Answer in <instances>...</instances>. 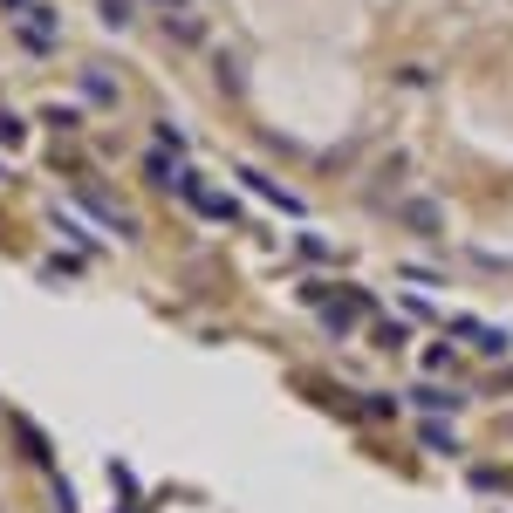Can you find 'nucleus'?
Segmentation results:
<instances>
[{
  "instance_id": "obj_1",
  "label": "nucleus",
  "mask_w": 513,
  "mask_h": 513,
  "mask_svg": "<svg viewBox=\"0 0 513 513\" xmlns=\"http://www.w3.org/2000/svg\"><path fill=\"white\" fill-rule=\"evenodd\" d=\"M55 34H62V28H55V14H48V7H34V14L14 21V42L28 48V55H55Z\"/></svg>"
},
{
  "instance_id": "obj_2",
  "label": "nucleus",
  "mask_w": 513,
  "mask_h": 513,
  "mask_svg": "<svg viewBox=\"0 0 513 513\" xmlns=\"http://www.w3.org/2000/svg\"><path fill=\"white\" fill-rule=\"evenodd\" d=\"M240 178H247V192H261V199H267V205H280V213H295V219L309 213V205H301L295 192H280L274 178H267V171H240Z\"/></svg>"
},
{
  "instance_id": "obj_3",
  "label": "nucleus",
  "mask_w": 513,
  "mask_h": 513,
  "mask_svg": "<svg viewBox=\"0 0 513 513\" xmlns=\"http://www.w3.org/2000/svg\"><path fill=\"white\" fill-rule=\"evenodd\" d=\"M82 96H90V103H117V96H124V90H117V76H109V69H82Z\"/></svg>"
},
{
  "instance_id": "obj_4",
  "label": "nucleus",
  "mask_w": 513,
  "mask_h": 513,
  "mask_svg": "<svg viewBox=\"0 0 513 513\" xmlns=\"http://www.w3.org/2000/svg\"><path fill=\"white\" fill-rule=\"evenodd\" d=\"M82 205H90V213H96V219H103V226H117V233H130V219H124V213H117V205H109V199H103V192H82Z\"/></svg>"
},
{
  "instance_id": "obj_5",
  "label": "nucleus",
  "mask_w": 513,
  "mask_h": 513,
  "mask_svg": "<svg viewBox=\"0 0 513 513\" xmlns=\"http://www.w3.org/2000/svg\"><path fill=\"white\" fill-rule=\"evenodd\" d=\"M418 438H424V445H432V451H459V432H451V424H438V418L424 424Z\"/></svg>"
},
{
  "instance_id": "obj_6",
  "label": "nucleus",
  "mask_w": 513,
  "mask_h": 513,
  "mask_svg": "<svg viewBox=\"0 0 513 513\" xmlns=\"http://www.w3.org/2000/svg\"><path fill=\"white\" fill-rule=\"evenodd\" d=\"M404 219H411V226H418V233H438V213H432V205H424V199H411V213H404Z\"/></svg>"
},
{
  "instance_id": "obj_7",
  "label": "nucleus",
  "mask_w": 513,
  "mask_h": 513,
  "mask_svg": "<svg viewBox=\"0 0 513 513\" xmlns=\"http://www.w3.org/2000/svg\"><path fill=\"white\" fill-rule=\"evenodd\" d=\"M109 486H117L124 499H138V472H130V466H109Z\"/></svg>"
},
{
  "instance_id": "obj_8",
  "label": "nucleus",
  "mask_w": 513,
  "mask_h": 513,
  "mask_svg": "<svg viewBox=\"0 0 513 513\" xmlns=\"http://www.w3.org/2000/svg\"><path fill=\"white\" fill-rule=\"evenodd\" d=\"M103 21H109V28H124V21H130V0H103Z\"/></svg>"
},
{
  "instance_id": "obj_9",
  "label": "nucleus",
  "mask_w": 513,
  "mask_h": 513,
  "mask_svg": "<svg viewBox=\"0 0 513 513\" xmlns=\"http://www.w3.org/2000/svg\"><path fill=\"white\" fill-rule=\"evenodd\" d=\"M0 144H21V117H7V109H0Z\"/></svg>"
},
{
  "instance_id": "obj_10",
  "label": "nucleus",
  "mask_w": 513,
  "mask_h": 513,
  "mask_svg": "<svg viewBox=\"0 0 513 513\" xmlns=\"http://www.w3.org/2000/svg\"><path fill=\"white\" fill-rule=\"evenodd\" d=\"M0 7H7L14 21H21V14H34V0H0Z\"/></svg>"
},
{
  "instance_id": "obj_11",
  "label": "nucleus",
  "mask_w": 513,
  "mask_h": 513,
  "mask_svg": "<svg viewBox=\"0 0 513 513\" xmlns=\"http://www.w3.org/2000/svg\"><path fill=\"white\" fill-rule=\"evenodd\" d=\"M157 7H178V0H157Z\"/></svg>"
},
{
  "instance_id": "obj_12",
  "label": "nucleus",
  "mask_w": 513,
  "mask_h": 513,
  "mask_svg": "<svg viewBox=\"0 0 513 513\" xmlns=\"http://www.w3.org/2000/svg\"><path fill=\"white\" fill-rule=\"evenodd\" d=\"M0 178H7V165H0Z\"/></svg>"
}]
</instances>
